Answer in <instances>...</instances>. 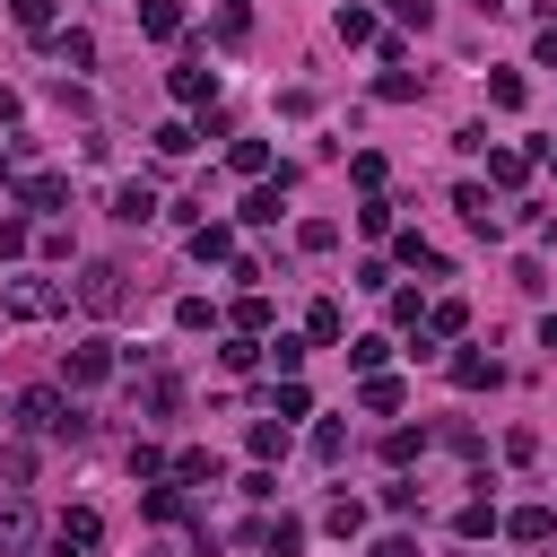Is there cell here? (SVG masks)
<instances>
[{
	"label": "cell",
	"mask_w": 557,
	"mask_h": 557,
	"mask_svg": "<svg viewBox=\"0 0 557 557\" xmlns=\"http://www.w3.org/2000/svg\"><path fill=\"white\" fill-rule=\"evenodd\" d=\"M479 9H505V0H479Z\"/></svg>",
	"instance_id": "681fc988"
},
{
	"label": "cell",
	"mask_w": 557,
	"mask_h": 557,
	"mask_svg": "<svg viewBox=\"0 0 557 557\" xmlns=\"http://www.w3.org/2000/svg\"><path fill=\"white\" fill-rule=\"evenodd\" d=\"M540 348H557V313H548V322H540Z\"/></svg>",
	"instance_id": "bcb514c9"
},
{
	"label": "cell",
	"mask_w": 557,
	"mask_h": 557,
	"mask_svg": "<svg viewBox=\"0 0 557 557\" xmlns=\"http://www.w3.org/2000/svg\"><path fill=\"white\" fill-rule=\"evenodd\" d=\"M139 26L165 44V35H183V9H174V0H139Z\"/></svg>",
	"instance_id": "2e32d148"
},
{
	"label": "cell",
	"mask_w": 557,
	"mask_h": 557,
	"mask_svg": "<svg viewBox=\"0 0 557 557\" xmlns=\"http://www.w3.org/2000/svg\"><path fill=\"white\" fill-rule=\"evenodd\" d=\"M165 87H174V104H200V113H209V96H218V78H209L200 61H183V70L165 78Z\"/></svg>",
	"instance_id": "ba28073f"
},
{
	"label": "cell",
	"mask_w": 557,
	"mask_h": 557,
	"mask_svg": "<svg viewBox=\"0 0 557 557\" xmlns=\"http://www.w3.org/2000/svg\"><path fill=\"white\" fill-rule=\"evenodd\" d=\"M453 383H461V392H487V383H496V357H453Z\"/></svg>",
	"instance_id": "603a6c76"
},
{
	"label": "cell",
	"mask_w": 557,
	"mask_h": 557,
	"mask_svg": "<svg viewBox=\"0 0 557 557\" xmlns=\"http://www.w3.org/2000/svg\"><path fill=\"white\" fill-rule=\"evenodd\" d=\"M113 218H122V226H148V218H157V191H148V183H122V191H113Z\"/></svg>",
	"instance_id": "9c48e42d"
},
{
	"label": "cell",
	"mask_w": 557,
	"mask_h": 557,
	"mask_svg": "<svg viewBox=\"0 0 557 557\" xmlns=\"http://www.w3.org/2000/svg\"><path fill=\"white\" fill-rule=\"evenodd\" d=\"M35 479V453L26 444H0V487H26Z\"/></svg>",
	"instance_id": "4316f807"
},
{
	"label": "cell",
	"mask_w": 557,
	"mask_h": 557,
	"mask_svg": "<svg viewBox=\"0 0 557 557\" xmlns=\"http://www.w3.org/2000/svg\"><path fill=\"white\" fill-rule=\"evenodd\" d=\"M383 357H392V339H348V366L357 374H383Z\"/></svg>",
	"instance_id": "4dcf8cb0"
},
{
	"label": "cell",
	"mask_w": 557,
	"mask_h": 557,
	"mask_svg": "<svg viewBox=\"0 0 557 557\" xmlns=\"http://www.w3.org/2000/svg\"><path fill=\"white\" fill-rule=\"evenodd\" d=\"M374 96H383V104H409V96H418V78H409V70H383V78H374Z\"/></svg>",
	"instance_id": "e575fe53"
},
{
	"label": "cell",
	"mask_w": 557,
	"mask_h": 557,
	"mask_svg": "<svg viewBox=\"0 0 557 557\" xmlns=\"http://www.w3.org/2000/svg\"><path fill=\"white\" fill-rule=\"evenodd\" d=\"M183 513H191V496H183L174 479H165V487H148V522H183Z\"/></svg>",
	"instance_id": "d6986e66"
},
{
	"label": "cell",
	"mask_w": 557,
	"mask_h": 557,
	"mask_svg": "<svg viewBox=\"0 0 557 557\" xmlns=\"http://www.w3.org/2000/svg\"><path fill=\"white\" fill-rule=\"evenodd\" d=\"M9 17H17L26 35H52V0H9Z\"/></svg>",
	"instance_id": "836d02e7"
},
{
	"label": "cell",
	"mask_w": 557,
	"mask_h": 557,
	"mask_svg": "<svg viewBox=\"0 0 557 557\" xmlns=\"http://www.w3.org/2000/svg\"><path fill=\"white\" fill-rule=\"evenodd\" d=\"M61 305H70V296H61V287H44V278H17V287H9V313H17V322H52Z\"/></svg>",
	"instance_id": "52a82bcc"
},
{
	"label": "cell",
	"mask_w": 557,
	"mask_h": 557,
	"mask_svg": "<svg viewBox=\"0 0 557 557\" xmlns=\"http://www.w3.org/2000/svg\"><path fill=\"white\" fill-rule=\"evenodd\" d=\"M26 244H35V235H26V218H0V261H17Z\"/></svg>",
	"instance_id": "7bdbcfd3"
},
{
	"label": "cell",
	"mask_w": 557,
	"mask_h": 557,
	"mask_svg": "<svg viewBox=\"0 0 557 557\" xmlns=\"http://www.w3.org/2000/svg\"><path fill=\"white\" fill-rule=\"evenodd\" d=\"M191 261H235V226H191Z\"/></svg>",
	"instance_id": "30bf717a"
},
{
	"label": "cell",
	"mask_w": 557,
	"mask_h": 557,
	"mask_svg": "<svg viewBox=\"0 0 557 557\" xmlns=\"http://www.w3.org/2000/svg\"><path fill=\"white\" fill-rule=\"evenodd\" d=\"M531 52H540V70H557V26H540V44H531Z\"/></svg>",
	"instance_id": "f6af8a7d"
},
{
	"label": "cell",
	"mask_w": 557,
	"mask_h": 557,
	"mask_svg": "<svg viewBox=\"0 0 557 557\" xmlns=\"http://www.w3.org/2000/svg\"><path fill=\"white\" fill-rule=\"evenodd\" d=\"M174 322H183V331H209L218 313H209V296H183V305H174Z\"/></svg>",
	"instance_id": "60d3db41"
},
{
	"label": "cell",
	"mask_w": 557,
	"mask_h": 557,
	"mask_svg": "<svg viewBox=\"0 0 557 557\" xmlns=\"http://www.w3.org/2000/svg\"><path fill=\"white\" fill-rule=\"evenodd\" d=\"M357 226H366V235H392V200H383V191H366V209H357Z\"/></svg>",
	"instance_id": "8d00e7d4"
},
{
	"label": "cell",
	"mask_w": 557,
	"mask_h": 557,
	"mask_svg": "<svg viewBox=\"0 0 557 557\" xmlns=\"http://www.w3.org/2000/svg\"><path fill=\"white\" fill-rule=\"evenodd\" d=\"M200 479H218V461L191 444V453H174V487H200Z\"/></svg>",
	"instance_id": "d4e9b609"
},
{
	"label": "cell",
	"mask_w": 557,
	"mask_h": 557,
	"mask_svg": "<svg viewBox=\"0 0 557 557\" xmlns=\"http://www.w3.org/2000/svg\"><path fill=\"white\" fill-rule=\"evenodd\" d=\"M244 444H252V461H278V453H287V426H278V418H252Z\"/></svg>",
	"instance_id": "ac0fdd59"
},
{
	"label": "cell",
	"mask_w": 557,
	"mask_h": 557,
	"mask_svg": "<svg viewBox=\"0 0 557 557\" xmlns=\"http://www.w3.org/2000/svg\"><path fill=\"white\" fill-rule=\"evenodd\" d=\"M218 357H226V374H252V366H261V339H244V331H235Z\"/></svg>",
	"instance_id": "f546056e"
},
{
	"label": "cell",
	"mask_w": 557,
	"mask_h": 557,
	"mask_svg": "<svg viewBox=\"0 0 557 557\" xmlns=\"http://www.w3.org/2000/svg\"><path fill=\"white\" fill-rule=\"evenodd\" d=\"M131 479H174V461L157 444H131Z\"/></svg>",
	"instance_id": "1f68e13d"
},
{
	"label": "cell",
	"mask_w": 557,
	"mask_h": 557,
	"mask_svg": "<svg viewBox=\"0 0 557 557\" xmlns=\"http://www.w3.org/2000/svg\"><path fill=\"white\" fill-rule=\"evenodd\" d=\"M366 557H418V540H409V531H383V540H374Z\"/></svg>",
	"instance_id": "ee69618b"
},
{
	"label": "cell",
	"mask_w": 557,
	"mask_h": 557,
	"mask_svg": "<svg viewBox=\"0 0 557 557\" xmlns=\"http://www.w3.org/2000/svg\"><path fill=\"white\" fill-rule=\"evenodd\" d=\"M0 183H9V148H0Z\"/></svg>",
	"instance_id": "c3c4849f"
},
{
	"label": "cell",
	"mask_w": 557,
	"mask_h": 557,
	"mask_svg": "<svg viewBox=\"0 0 557 557\" xmlns=\"http://www.w3.org/2000/svg\"><path fill=\"white\" fill-rule=\"evenodd\" d=\"M52 548H61V557H96V548H104V513H96V505H70V513L52 522Z\"/></svg>",
	"instance_id": "5b68a950"
},
{
	"label": "cell",
	"mask_w": 557,
	"mask_h": 557,
	"mask_svg": "<svg viewBox=\"0 0 557 557\" xmlns=\"http://www.w3.org/2000/svg\"><path fill=\"white\" fill-rule=\"evenodd\" d=\"M453 531H461V540H487V531H496V505H487V496H479V505H461V513H453Z\"/></svg>",
	"instance_id": "484cf974"
},
{
	"label": "cell",
	"mask_w": 557,
	"mask_h": 557,
	"mask_svg": "<svg viewBox=\"0 0 557 557\" xmlns=\"http://www.w3.org/2000/svg\"><path fill=\"white\" fill-rule=\"evenodd\" d=\"M70 296H78V313H96V322H113V313L131 305V270H122V261H87Z\"/></svg>",
	"instance_id": "7a4b0ae2"
},
{
	"label": "cell",
	"mask_w": 557,
	"mask_h": 557,
	"mask_svg": "<svg viewBox=\"0 0 557 557\" xmlns=\"http://www.w3.org/2000/svg\"><path fill=\"white\" fill-rule=\"evenodd\" d=\"M191 139H200L191 122H157V148H165V157H191Z\"/></svg>",
	"instance_id": "d590c367"
},
{
	"label": "cell",
	"mask_w": 557,
	"mask_h": 557,
	"mask_svg": "<svg viewBox=\"0 0 557 557\" xmlns=\"http://www.w3.org/2000/svg\"><path fill=\"white\" fill-rule=\"evenodd\" d=\"M226 165H235V174H270V139H235Z\"/></svg>",
	"instance_id": "ffe728a7"
},
{
	"label": "cell",
	"mask_w": 557,
	"mask_h": 557,
	"mask_svg": "<svg viewBox=\"0 0 557 557\" xmlns=\"http://www.w3.org/2000/svg\"><path fill=\"white\" fill-rule=\"evenodd\" d=\"M487 96H496V104H505V113H513V104H522V96H531V87H522V78H513V70H496V78H487Z\"/></svg>",
	"instance_id": "ab89813d"
},
{
	"label": "cell",
	"mask_w": 557,
	"mask_h": 557,
	"mask_svg": "<svg viewBox=\"0 0 557 557\" xmlns=\"http://www.w3.org/2000/svg\"><path fill=\"white\" fill-rule=\"evenodd\" d=\"M357 400L383 418V409H400V383H392V374H366V383H357Z\"/></svg>",
	"instance_id": "cb8c5ba5"
},
{
	"label": "cell",
	"mask_w": 557,
	"mask_h": 557,
	"mask_svg": "<svg viewBox=\"0 0 557 557\" xmlns=\"http://www.w3.org/2000/svg\"><path fill=\"white\" fill-rule=\"evenodd\" d=\"M235 331H244V339H261V331H270V296H261V287H244V296H235Z\"/></svg>",
	"instance_id": "9a60e30c"
},
{
	"label": "cell",
	"mask_w": 557,
	"mask_h": 557,
	"mask_svg": "<svg viewBox=\"0 0 557 557\" xmlns=\"http://www.w3.org/2000/svg\"><path fill=\"white\" fill-rule=\"evenodd\" d=\"M174 400H183V383H174V374H148V409H157V418H165V409H174Z\"/></svg>",
	"instance_id": "b9f144b4"
},
{
	"label": "cell",
	"mask_w": 557,
	"mask_h": 557,
	"mask_svg": "<svg viewBox=\"0 0 557 557\" xmlns=\"http://www.w3.org/2000/svg\"><path fill=\"white\" fill-rule=\"evenodd\" d=\"M461 331H470V305H461V296L426 305V339H461Z\"/></svg>",
	"instance_id": "8fae6325"
},
{
	"label": "cell",
	"mask_w": 557,
	"mask_h": 557,
	"mask_svg": "<svg viewBox=\"0 0 557 557\" xmlns=\"http://www.w3.org/2000/svg\"><path fill=\"white\" fill-rule=\"evenodd\" d=\"M418 444H426V435H409V426H392V435H383V461L400 470V461H418Z\"/></svg>",
	"instance_id": "f35d334b"
},
{
	"label": "cell",
	"mask_w": 557,
	"mask_h": 557,
	"mask_svg": "<svg viewBox=\"0 0 557 557\" xmlns=\"http://www.w3.org/2000/svg\"><path fill=\"white\" fill-rule=\"evenodd\" d=\"M305 331H313V339H322V348H331V339H339V331H348V313H339V305H331V296H322V305H313V313H305Z\"/></svg>",
	"instance_id": "7402d4cb"
},
{
	"label": "cell",
	"mask_w": 557,
	"mask_h": 557,
	"mask_svg": "<svg viewBox=\"0 0 557 557\" xmlns=\"http://www.w3.org/2000/svg\"><path fill=\"white\" fill-rule=\"evenodd\" d=\"M487 174H496V183H505V191H513V183H522V174H531V148H496V157H487Z\"/></svg>",
	"instance_id": "44dd1931"
},
{
	"label": "cell",
	"mask_w": 557,
	"mask_h": 557,
	"mask_svg": "<svg viewBox=\"0 0 557 557\" xmlns=\"http://www.w3.org/2000/svg\"><path fill=\"white\" fill-rule=\"evenodd\" d=\"M113 366H122V348H113V339H78V348H70V366H61V392H96Z\"/></svg>",
	"instance_id": "277c9868"
},
{
	"label": "cell",
	"mask_w": 557,
	"mask_h": 557,
	"mask_svg": "<svg viewBox=\"0 0 557 557\" xmlns=\"http://www.w3.org/2000/svg\"><path fill=\"white\" fill-rule=\"evenodd\" d=\"M9 200H17V209H61V200H70V174L26 165V174H9Z\"/></svg>",
	"instance_id": "8992f818"
},
{
	"label": "cell",
	"mask_w": 557,
	"mask_h": 557,
	"mask_svg": "<svg viewBox=\"0 0 557 557\" xmlns=\"http://www.w3.org/2000/svg\"><path fill=\"white\" fill-rule=\"evenodd\" d=\"M35 496L26 487H0V557H35Z\"/></svg>",
	"instance_id": "3957f363"
},
{
	"label": "cell",
	"mask_w": 557,
	"mask_h": 557,
	"mask_svg": "<svg viewBox=\"0 0 557 557\" xmlns=\"http://www.w3.org/2000/svg\"><path fill=\"white\" fill-rule=\"evenodd\" d=\"M453 209H461L479 235H496V209H487V191H479V183H461V191H453Z\"/></svg>",
	"instance_id": "e0dca14e"
},
{
	"label": "cell",
	"mask_w": 557,
	"mask_h": 557,
	"mask_svg": "<svg viewBox=\"0 0 557 557\" xmlns=\"http://www.w3.org/2000/svg\"><path fill=\"white\" fill-rule=\"evenodd\" d=\"M157 557H165V548H157Z\"/></svg>",
	"instance_id": "f907efd6"
},
{
	"label": "cell",
	"mask_w": 557,
	"mask_h": 557,
	"mask_svg": "<svg viewBox=\"0 0 557 557\" xmlns=\"http://www.w3.org/2000/svg\"><path fill=\"white\" fill-rule=\"evenodd\" d=\"M331 35H339V44H374V17H366V9H339Z\"/></svg>",
	"instance_id": "83f0119b"
},
{
	"label": "cell",
	"mask_w": 557,
	"mask_h": 557,
	"mask_svg": "<svg viewBox=\"0 0 557 557\" xmlns=\"http://www.w3.org/2000/svg\"><path fill=\"white\" fill-rule=\"evenodd\" d=\"M52 52H61L70 70H87V61H96V35H78V26H70V35H52Z\"/></svg>",
	"instance_id": "f1b7e54d"
},
{
	"label": "cell",
	"mask_w": 557,
	"mask_h": 557,
	"mask_svg": "<svg viewBox=\"0 0 557 557\" xmlns=\"http://www.w3.org/2000/svg\"><path fill=\"white\" fill-rule=\"evenodd\" d=\"M540 157H548V165H557V139H548V148H540Z\"/></svg>",
	"instance_id": "7dc6e473"
},
{
	"label": "cell",
	"mask_w": 557,
	"mask_h": 557,
	"mask_svg": "<svg viewBox=\"0 0 557 557\" xmlns=\"http://www.w3.org/2000/svg\"><path fill=\"white\" fill-rule=\"evenodd\" d=\"M17 418H26L35 435H52V444H87V418H78V400H70L61 383H35V392H17Z\"/></svg>",
	"instance_id": "6da1fadb"
},
{
	"label": "cell",
	"mask_w": 557,
	"mask_h": 557,
	"mask_svg": "<svg viewBox=\"0 0 557 557\" xmlns=\"http://www.w3.org/2000/svg\"><path fill=\"white\" fill-rule=\"evenodd\" d=\"M296 244H305V252H331V244H339V226H331V218H305V226H296Z\"/></svg>",
	"instance_id": "74e56055"
},
{
	"label": "cell",
	"mask_w": 557,
	"mask_h": 557,
	"mask_svg": "<svg viewBox=\"0 0 557 557\" xmlns=\"http://www.w3.org/2000/svg\"><path fill=\"white\" fill-rule=\"evenodd\" d=\"M296 548H305V522H296V513L261 522V557H296Z\"/></svg>",
	"instance_id": "4fadbf2b"
},
{
	"label": "cell",
	"mask_w": 557,
	"mask_h": 557,
	"mask_svg": "<svg viewBox=\"0 0 557 557\" xmlns=\"http://www.w3.org/2000/svg\"><path fill=\"white\" fill-rule=\"evenodd\" d=\"M322 522H331V531H339V540H357V531H366V505H357V496H339V505H331V513H322Z\"/></svg>",
	"instance_id": "d6a6232c"
},
{
	"label": "cell",
	"mask_w": 557,
	"mask_h": 557,
	"mask_svg": "<svg viewBox=\"0 0 557 557\" xmlns=\"http://www.w3.org/2000/svg\"><path fill=\"white\" fill-rule=\"evenodd\" d=\"M235 218H244V226H278V183H252Z\"/></svg>",
	"instance_id": "5bb4252c"
},
{
	"label": "cell",
	"mask_w": 557,
	"mask_h": 557,
	"mask_svg": "<svg viewBox=\"0 0 557 557\" xmlns=\"http://www.w3.org/2000/svg\"><path fill=\"white\" fill-rule=\"evenodd\" d=\"M505 531H513L522 548H540V540L557 531V513H548V505H522V513H505Z\"/></svg>",
	"instance_id": "7c38bea8"
}]
</instances>
